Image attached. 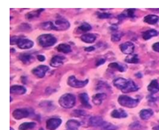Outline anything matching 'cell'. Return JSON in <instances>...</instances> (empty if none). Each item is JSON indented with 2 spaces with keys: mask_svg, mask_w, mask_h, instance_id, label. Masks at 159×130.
I'll list each match as a JSON object with an SVG mask.
<instances>
[{
  "mask_svg": "<svg viewBox=\"0 0 159 130\" xmlns=\"http://www.w3.org/2000/svg\"><path fill=\"white\" fill-rule=\"evenodd\" d=\"M113 85L116 88L121 90L125 93L136 92L139 89L138 86L133 80L125 78H117L114 80Z\"/></svg>",
  "mask_w": 159,
  "mask_h": 130,
  "instance_id": "6da1fadb",
  "label": "cell"
},
{
  "mask_svg": "<svg viewBox=\"0 0 159 130\" xmlns=\"http://www.w3.org/2000/svg\"><path fill=\"white\" fill-rule=\"evenodd\" d=\"M70 23L64 19H60L52 22L48 21L41 24V27L44 30H55V31H64L69 28Z\"/></svg>",
  "mask_w": 159,
  "mask_h": 130,
  "instance_id": "7a4b0ae2",
  "label": "cell"
},
{
  "mask_svg": "<svg viewBox=\"0 0 159 130\" xmlns=\"http://www.w3.org/2000/svg\"><path fill=\"white\" fill-rule=\"evenodd\" d=\"M59 104L64 108H71L76 104V98L72 94L66 93L60 96L59 100Z\"/></svg>",
  "mask_w": 159,
  "mask_h": 130,
  "instance_id": "3957f363",
  "label": "cell"
},
{
  "mask_svg": "<svg viewBox=\"0 0 159 130\" xmlns=\"http://www.w3.org/2000/svg\"><path fill=\"white\" fill-rule=\"evenodd\" d=\"M56 39L52 35L46 34V35H42L38 37V43L40 46L43 48H48L53 46L56 43Z\"/></svg>",
  "mask_w": 159,
  "mask_h": 130,
  "instance_id": "277c9868",
  "label": "cell"
},
{
  "mask_svg": "<svg viewBox=\"0 0 159 130\" xmlns=\"http://www.w3.org/2000/svg\"><path fill=\"white\" fill-rule=\"evenodd\" d=\"M138 102H139L138 99H133L124 95H121L118 98V103L120 105L126 108H135L138 104Z\"/></svg>",
  "mask_w": 159,
  "mask_h": 130,
  "instance_id": "5b68a950",
  "label": "cell"
},
{
  "mask_svg": "<svg viewBox=\"0 0 159 130\" xmlns=\"http://www.w3.org/2000/svg\"><path fill=\"white\" fill-rule=\"evenodd\" d=\"M88 80H78L76 78L75 76H73V75L70 76L68 80V85L72 87V88H84L85 86L88 85Z\"/></svg>",
  "mask_w": 159,
  "mask_h": 130,
  "instance_id": "8992f818",
  "label": "cell"
},
{
  "mask_svg": "<svg viewBox=\"0 0 159 130\" xmlns=\"http://www.w3.org/2000/svg\"><path fill=\"white\" fill-rule=\"evenodd\" d=\"M62 123V120L60 118H51L47 120L46 128L48 130H55Z\"/></svg>",
  "mask_w": 159,
  "mask_h": 130,
  "instance_id": "52a82bcc",
  "label": "cell"
},
{
  "mask_svg": "<svg viewBox=\"0 0 159 130\" xmlns=\"http://www.w3.org/2000/svg\"><path fill=\"white\" fill-rule=\"evenodd\" d=\"M12 116L16 120H21L23 118L29 117L30 112L26 108H18V109H15L14 111Z\"/></svg>",
  "mask_w": 159,
  "mask_h": 130,
  "instance_id": "ba28073f",
  "label": "cell"
},
{
  "mask_svg": "<svg viewBox=\"0 0 159 130\" xmlns=\"http://www.w3.org/2000/svg\"><path fill=\"white\" fill-rule=\"evenodd\" d=\"M49 70L48 66H46V65H40L38 66L37 68H34L32 70V73L34 75H36L37 77L39 78H43L44 75H45L46 72Z\"/></svg>",
  "mask_w": 159,
  "mask_h": 130,
  "instance_id": "9c48e42d",
  "label": "cell"
},
{
  "mask_svg": "<svg viewBox=\"0 0 159 130\" xmlns=\"http://www.w3.org/2000/svg\"><path fill=\"white\" fill-rule=\"evenodd\" d=\"M120 51L123 52L124 54L132 55L134 51V44L132 42L124 43L120 46Z\"/></svg>",
  "mask_w": 159,
  "mask_h": 130,
  "instance_id": "30bf717a",
  "label": "cell"
},
{
  "mask_svg": "<svg viewBox=\"0 0 159 130\" xmlns=\"http://www.w3.org/2000/svg\"><path fill=\"white\" fill-rule=\"evenodd\" d=\"M16 44L21 49H30L34 46V42L28 39H19Z\"/></svg>",
  "mask_w": 159,
  "mask_h": 130,
  "instance_id": "8fae6325",
  "label": "cell"
},
{
  "mask_svg": "<svg viewBox=\"0 0 159 130\" xmlns=\"http://www.w3.org/2000/svg\"><path fill=\"white\" fill-rule=\"evenodd\" d=\"M88 123L91 126L101 127L104 124V121L101 117H92L89 118Z\"/></svg>",
  "mask_w": 159,
  "mask_h": 130,
  "instance_id": "7c38bea8",
  "label": "cell"
},
{
  "mask_svg": "<svg viewBox=\"0 0 159 130\" xmlns=\"http://www.w3.org/2000/svg\"><path fill=\"white\" fill-rule=\"evenodd\" d=\"M64 58L63 56H60V55H55L53 56L52 59V60L50 62V65L52 67H59V66H61L64 64Z\"/></svg>",
  "mask_w": 159,
  "mask_h": 130,
  "instance_id": "4fadbf2b",
  "label": "cell"
},
{
  "mask_svg": "<svg viewBox=\"0 0 159 130\" xmlns=\"http://www.w3.org/2000/svg\"><path fill=\"white\" fill-rule=\"evenodd\" d=\"M11 93H15V94L18 95H23L25 94L27 92V89L23 86L21 85H14L11 87Z\"/></svg>",
  "mask_w": 159,
  "mask_h": 130,
  "instance_id": "5bb4252c",
  "label": "cell"
},
{
  "mask_svg": "<svg viewBox=\"0 0 159 130\" xmlns=\"http://www.w3.org/2000/svg\"><path fill=\"white\" fill-rule=\"evenodd\" d=\"M39 107H41L43 109H44L45 111H48V112H50V111L55 109V104L52 102V101H42L40 104H39Z\"/></svg>",
  "mask_w": 159,
  "mask_h": 130,
  "instance_id": "9a60e30c",
  "label": "cell"
},
{
  "mask_svg": "<svg viewBox=\"0 0 159 130\" xmlns=\"http://www.w3.org/2000/svg\"><path fill=\"white\" fill-rule=\"evenodd\" d=\"M105 98H106V94H104L103 92L97 93L92 96V103L97 105H100L104 101Z\"/></svg>",
  "mask_w": 159,
  "mask_h": 130,
  "instance_id": "2e32d148",
  "label": "cell"
},
{
  "mask_svg": "<svg viewBox=\"0 0 159 130\" xmlns=\"http://www.w3.org/2000/svg\"><path fill=\"white\" fill-rule=\"evenodd\" d=\"M19 58L25 64H29L34 59V57H33V55L31 53H23V54H21L19 56Z\"/></svg>",
  "mask_w": 159,
  "mask_h": 130,
  "instance_id": "e0dca14e",
  "label": "cell"
},
{
  "mask_svg": "<svg viewBox=\"0 0 159 130\" xmlns=\"http://www.w3.org/2000/svg\"><path fill=\"white\" fill-rule=\"evenodd\" d=\"M127 113H125V111H124L123 109H115L112 113H111V117L113 118H126Z\"/></svg>",
  "mask_w": 159,
  "mask_h": 130,
  "instance_id": "ac0fdd59",
  "label": "cell"
},
{
  "mask_svg": "<svg viewBox=\"0 0 159 130\" xmlns=\"http://www.w3.org/2000/svg\"><path fill=\"white\" fill-rule=\"evenodd\" d=\"M148 90H149L152 94L157 93L159 92V84L157 80H153L151 81V83L148 85Z\"/></svg>",
  "mask_w": 159,
  "mask_h": 130,
  "instance_id": "d6986e66",
  "label": "cell"
},
{
  "mask_svg": "<svg viewBox=\"0 0 159 130\" xmlns=\"http://www.w3.org/2000/svg\"><path fill=\"white\" fill-rule=\"evenodd\" d=\"M81 126V123L76 120H69L66 124L68 130H77Z\"/></svg>",
  "mask_w": 159,
  "mask_h": 130,
  "instance_id": "ffe728a7",
  "label": "cell"
},
{
  "mask_svg": "<svg viewBox=\"0 0 159 130\" xmlns=\"http://www.w3.org/2000/svg\"><path fill=\"white\" fill-rule=\"evenodd\" d=\"M97 36L94 34H84L83 36H81V39L83 42L87 43H92L96 40Z\"/></svg>",
  "mask_w": 159,
  "mask_h": 130,
  "instance_id": "44dd1931",
  "label": "cell"
},
{
  "mask_svg": "<svg viewBox=\"0 0 159 130\" xmlns=\"http://www.w3.org/2000/svg\"><path fill=\"white\" fill-rule=\"evenodd\" d=\"M81 104L85 106V108H91V104H89V98L87 93H81V94L79 96Z\"/></svg>",
  "mask_w": 159,
  "mask_h": 130,
  "instance_id": "7402d4cb",
  "label": "cell"
},
{
  "mask_svg": "<svg viewBox=\"0 0 159 130\" xmlns=\"http://www.w3.org/2000/svg\"><path fill=\"white\" fill-rule=\"evenodd\" d=\"M158 35V32L156 31V30L151 29V30H148L146 31L145 32H143L142 34V37L143 39L145 40H148V39H151L152 37H154V36H157Z\"/></svg>",
  "mask_w": 159,
  "mask_h": 130,
  "instance_id": "603a6c76",
  "label": "cell"
},
{
  "mask_svg": "<svg viewBox=\"0 0 159 130\" xmlns=\"http://www.w3.org/2000/svg\"><path fill=\"white\" fill-rule=\"evenodd\" d=\"M144 21L149 24H155L159 21V17L155 15H149L144 18Z\"/></svg>",
  "mask_w": 159,
  "mask_h": 130,
  "instance_id": "cb8c5ba5",
  "label": "cell"
},
{
  "mask_svg": "<svg viewBox=\"0 0 159 130\" xmlns=\"http://www.w3.org/2000/svg\"><path fill=\"white\" fill-rule=\"evenodd\" d=\"M153 115V112L151 109H143L140 112V117L142 120H148Z\"/></svg>",
  "mask_w": 159,
  "mask_h": 130,
  "instance_id": "d4e9b609",
  "label": "cell"
},
{
  "mask_svg": "<svg viewBox=\"0 0 159 130\" xmlns=\"http://www.w3.org/2000/svg\"><path fill=\"white\" fill-rule=\"evenodd\" d=\"M36 124L34 122H25L20 124L19 126V129L20 130H30L34 129L36 127Z\"/></svg>",
  "mask_w": 159,
  "mask_h": 130,
  "instance_id": "484cf974",
  "label": "cell"
},
{
  "mask_svg": "<svg viewBox=\"0 0 159 130\" xmlns=\"http://www.w3.org/2000/svg\"><path fill=\"white\" fill-rule=\"evenodd\" d=\"M56 49L58 52H62V53H69V52H71V47L68 44H65V43H62V44L58 45Z\"/></svg>",
  "mask_w": 159,
  "mask_h": 130,
  "instance_id": "4316f807",
  "label": "cell"
},
{
  "mask_svg": "<svg viewBox=\"0 0 159 130\" xmlns=\"http://www.w3.org/2000/svg\"><path fill=\"white\" fill-rule=\"evenodd\" d=\"M135 11H136V9H128V10H125L124 11L123 13L120 15L119 18L121 19V18H125V17H130V18H133L135 16Z\"/></svg>",
  "mask_w": 159,
  "mask_h": 130,
  "instance_id": "83f0119b",
  "label": "cell"
},
{
  "mask_svg": "<svg viewBox=\"0 0 159 130\" xmlns=\"http://www.w3.org/2000/svg\"><path fill=\"white\" fill-rule=\"evenodd\" d=\"M42 11H43V9H39V10L29 12V13H27L26 15V19H27V20H33L35 18H37Z\"/></svg>",
  "mask_w": 159,
  "mask_h": 130,
  "instance_id": "f1b7e54d",
  "label": "cell"
},
{
  "mask_svg": "<svg viewBox=\"0 0 159 130\" xmlns=\"http://www.w3.org/2000/svg\"><path fill=\"white\" fill-rule=\"evenodd\" d=\"M125 62L129 64H137L139 62V59L136 54H132V55H129L125 58Z\"/></svg>",
  "mask_w": 159,
  "mask_h": 130,
  "instance_id": "f546056e",
  "label": "cell"
},
{
  "mask_svg": "<svg viewBox=\"0 0 159 130\" xmlns=\"http://www.w3.org/2000/svg\"><path fill=\"white\" fill-rule=\"evenodd\" d=\"M109 66V68H111L117 69L119 72H125V71L126 70V68H125V66H122V65L119 64H117V63H112V64H110Z\"/></svg>",
  "mask_w": 159,
  "mask_h": 130,
  "instance_id": "4dcf8cb0",
  "label": "cell"
},
{
  "mask_svg": "<svg viewBox=\"0 0 159 130\" xmlns=\"http://www.w3.org/2000/svg\"><path fill=\"white\" fill-rule=\"evenodd\" d=\"M92 29V27L88 23H83L82 25L78 27V31H82V32H86Z\"/></svg>",
  "mask_w": 159,
  "mask_h": 130,
  "instance_id": "1f68e13d",
  "label": "cell"
},
{
  "mask_svg": "<svg viewBox=\"0 0 159 130\" xmlns=\"http://www.w3.org/2000/svg\"><path fill=\"white\" fill-rule=\"evenodd\" d=\"M101 128H102V130H116L117 129V126H115L112 124L106 123V122H104V124L101 126Z\"/></svg>",
  "mask_w": 159,
  "mask_h": 130,
  "instance_id": "d6a6232c",
  "label": "cell"
},
{
  "mask_svg": "<svg viewBox=\"0 0 159 130\" xmlns=\"http://www.w3.org/2000/svg\"><path fill=\"white\" fill-rule=\"evenodd\" d=\"M123 36V33L121 32H114L112 36H111V39L113 42H117L120 39V38Z\"/></svg>",
  "mask_w": 159,
  "mask_h": 130,
  "instance_id": "836d02e7",
  "label": "cell"
},
{
  "mask_svg": "<svg viewBox=\"0 0 159 130\" xmlns=\"http://www.w3.org/2000/svg\"><path fill=\"white\" fill-rule=\"evenodd\" d=\"M97 88L98 89H101V88H102V90H104H104L107 88L108 90H110V87H109L106 83H104V82H100V83H99V85H97Z\"/></svg>",
  "mask_w": 159,
  "mask_h": 130,
  "instance_id": "e575fe53",
  "label": "cell"
},
{
  "mask_svg": "<svg viewBox=\"0 0 159 130\" xmlns=\"http://www.w3.org/2000/svg\"><path fill=\"white\" fill-rule=\"evenodd\" d=\"M97 16L100 19H109V18L112 17V15L109 13H98Z\"/></svg>",
  "mask_w": 159,
  "mask_h": 130,
  "instance_id": "d590c367",
  "label": "cell"
},
{
  "mask_svg": "<svg viewBox=\"0 0 159 130\" xmlns=\"http://www.w3.org/2000/svg\"><path fill=\"white\" fill-rule=\"evenodd\" d=\"M73 115L76 116V117H82V116H85L86 113H85L84 111L82 110H75Z\"/></svg>",
  "mask_w": 159,
  "mask_h": 130,
  "instance_id": "8d00e7d4",
  "label": "cell"
},
{
  "mask_svg": "<svg viewBox=\"0 0 159 130\" xmlns=\"http://www.w3.org/2000/svg\"><path fill=\"white\" fill-rule=\"evenodd\" d=\"M153 50L154 52H159V42L156 43H154V44L153 45Z\"/></svg>",
  "mask_w": 159,
  "mask_h": 130,
  "instance_id": "74e56055",
  "label": "cell"
},
{
  "mask_svg": "<svg viewBox=\"0 0 159 130\" xmlns=\"http://www.w3.org/2000/svg\"><path fill=\"white\" fill-rule=\"evenodd\" d=\"M37 59H39V61H41V62L44 61V60H45V57H44V56H43V55H37Z\"/></svg>",
  "mask_w": 159,
  "mask_h": 130,
  "instance_id": "f35d334b",
  "label": "cell"
},
{
  "mask_svg": "<svg viewBox=\"0 0 159 130\" xmlns=\"http://www.w3.org/2000/svg\"><path fill=\"white\" fill-rule=\"evenodd\" d=\"M104 62H105V59H99V60H98V62L97 63V66H100V65H101L102 64H104Z\"/></svg>",
  "mask_w": 159,
  "mask_h": 130,
  "instance_id": "ab89813d",
  "label": "cell"
},
{
  "mask_svg": "<svg viewBox=\"0 0 159 130\" xmlns=\"http://www.w3.org/2000/svg\"><path fill=\"white\" fill-rule=\"evenodd\" d=\"M94 49H95L94 47H90V48H85V51H86V52H90V51H93Z\"/></svg>",
  "mask_w": 159,
  "mask_h": 130,
  "instance_id": "60d3db41",
  "label": "cell"
},
{
  "mask_svg": "<svg viewBox=\"0 0 159 130\" xmlns=\"http://www.w3.org/2000/svg\"><path fill=\"white\" fill-rule=\"evenodd\" d=\"M153 130H159V125L157 127H154V128L153 129Z\"/></svg>",
  "mask_w": 159,
  "mask_h": 130,
  "instance_id": "b9f144b4",
  "label": "cell"
},
{
  "mask_svg": "<svg viewBox=\"0 0 159 130\" xmlns=\"http://www.w3.org/2000/svg\"><path fill=\"white\" fill-rule=\"evenodd\" d=\"M10 130H14V129H12V128H11Z\"/></svg>",
  "mask_w": 159,
  "mask_h": 130,
  "instance_id": "7bdbcfd3",
  "label": "cell"
},
{
  "mask_svg": "<svg viewBox=\"0 0 159 130\" xmlns=\"http://www.w3.org/2000/svg\"><path fill=\"white\" fill-rule=\"evenodd\" d=\"M39 130H43V129H39Z\"/></svg>",
  "mask_w": 159,
  "mask_h": 130,
  "instance_id": "ee69618b",
  "label": "cell"
},
{
  "mask_svg": "<svg viewBox=\"0 0 159 130\" xmlns=\"http://www.w3.org/2000/svg\"><path fill=\"white\" fill-rule=\"evenodd\" d=\"M67 130H68V129H67Z\"/></svg>",
  "mask_w": 159,
  "mask_h": 130,
  "instance_id": "f6af8a7d",
  "label": "cell"
}]
</instances>
